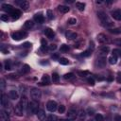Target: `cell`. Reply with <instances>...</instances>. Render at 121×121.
Wrapping results in <instances>:
<instances>
[{
    "instance_id": "cell-29",
    "label": "cell",
    "mask_w": 121,
    "mask_h": 121,
    "mask_svg": "<svg viewBox=\"0 0 121 121\" xmlns=\"http://www.w3.org/2000/svg\"><path fill=\"white\" fill-rule=\"evenodd\" d=\"M69 50V46L67 45V44H62L60 45V52H67Z\"/></svg>"
},
{
    "instance_id": "cell-12",
    "label": "cell",
    "mask_w": 121,
    "mask_h": 121,
    "mask_svg": "<svg viewBox=\"0 0 121 121\" xmlns=\"http://www.w3.org/2000/svg\"><path fill=\"white\" fill-rule=\"evenodd\" d=\"M2 10L5 11L6 12H8L9 14H11L14 9L12 8V5H9V4H3V5H2Z\"/></svg>"
},
{
    "instance_id": "cell-2",
    "label": "cell",
    "mask_w": 121,
    "mask_h": 121,
    "mask_svg": "<svg viewBox=\"0 0 121 121\" xmlns=\"http://www.w3.org/2000/svg\"><path fill=\"white\" fill-rule=\"evenodd\" d=\"M27 111H28V114H35L38 113V102L37 101H31L28 103V108H27Z\"/></svg>"
},
{
    "instance_id": "cell-22",
    "label": "cell",
    "mask_w": 121,
    "mask_h": 121,
    "mask_svg": "<svg viewBox=\"0 0 121 121\" xmlns=\"http://www.w3.org/2000/svg\"><path fill=\"white\" fill-rule=\"evenodd\" d=\"M58 8H59V11L62 12V13H66V12H68L69 10H70L67 6H64V5H60V6H59Z\"/></svg>"
},
{
    "instance_id": "cell-47",
    "label": "cell",
    "mask_w": 121,
    "mask_h": 121,
    "mask_svg": "<svg viewBox=\"0 0 121 121\" xmlns=\"http://www.w3.org/2000/svg\"><path fill=\"white\" fill-rule=\"evenodd\" d=\"M114 121H121V115L120 114H116L114 116Z\"/></svg>"
},
{
    "instance_id": "cell-48",
    "label": "cell",
    "mask_w": 121,
    "mask_h": 121,
    "mask_svg": "<svg viewBox=\"0 0 121 121\" xmlns=\"http://www.w3.org/2000/svg\"><path fill=\"white\" fill-rule=\"evenodd\" d=\"M80 116H81V118H82V117L84 118V116H85V112H84V111H81V113H80Z\"/></svg>"
},
{
    "instance_id": "cell-1",
    "label": "cell",
    "mask_w": 121,
    "mask_h": 121,
    "mask_svg": "<svg viewBox=\"0 0 121 121\" xmlns=\"http://www.w3.org/2000/svg\"><path fill=\"white\" fill-rule=\"evenodd\" d=\"M97 17L99 18L100 22L102 23V25H103L104 27L109 28V27L113 26V21L110 19V17H109L105 12H97Z\"/></svg>"
},
{
    "instance_id": "cell-7",
    "label": "cell",
    "mask_w": 121,
    "mask_h": 121,
    "mask_svg": "<svg viewBox=\"0 0 121 121\" xmlns=\"http://www.w3.org/2000/svg\"><path fill=\"white\" fill-rule=\"evenodd\" d=\"M97 41H98V43H100V44H109L111 41L109 40V38L105 35V34H102V33H100V34H98L97 35Z\"/></svg>"
},
{
    "instance_id": "cell-21",
    "label": "cell",
    "mask_w": 121,
    "mask_h": 121,
    "mask_svg": "<svg viewBox=\"0 0 121 121\" xmlns=\"http://www.w3.org/2000/svg\"><path fill=\"white\" fill-rule=\"evenodd\" d=\"M66 37H67V39H69V40H74V39H76V38L78 37V34L75 33V32H72V31H68V32L66 33Z\"/></svg>"
},
{
    "instance_id": "cell-15",
    "label": "cell",
    "mask_w": 121,
    "mask_h": 121,
    "mask_svg": "<svg viewBox=\"0 0 121 121\" xmlns=\"http://www.w3.org/2000/svg\"><path fill=\"white\" fill-rule=\"evenodd\" d=\"M20 104H21V106L23 107V109H24V110L28 108V98H27V97H26V96H22V97H21V101H20Z\"/></svg>"
},
{
    "instance_id": "cell-40",
    "label": "cell",
    "mask_w": 121,
    "mask_h": 121,
    "mask_svg": "<svg viewBox=\"0 0 121 121\" xmlns=\"http://www.w3.org/2000/svg\"><path fill=\"white\" fill-rule=\"evenodd\" d=\"M87 82H88L90 85H92V86L95 85V80H94L93 78H88V79H87Z\"/></svg>"
},
{
    "instance_id": "cell-42",
    "label": "cell",
    "mask_w": 121,
    "mask_h": 121,
    "mask_svg": "<svg viewBox=\"0 0 121 121\" xmlns=\"http://www.w3.org/2000/svg\"><path fill=\"white\" fill-rule=\"evenodd\" d=\"M76 23H77V20L75 18H70L68 20V24H70V25H75Z\"/></svg>"
},
{
    "instance_id": "cell-32",
    "label": "cell",
    "mask_w": 121,
    "mask_h": 121,
    "mask_svg": "<svg viewBox=\"0 0 121 121\" xmlns=\"http://www.w3.org/2000/svg\"><path fill=\"white\" fill-rule=\"evenodd\" d=\"M60 80V76L57 73H53L52 74V81L53 82H58Z\"/></svg>"
},
{
    "instance_id": "cell-25",
    "label": "cell",
    "mask_w": 121,
    "mask_h": 121,
    "mask_svg": "<svg viewBox=\"0 0 121 121\" xmlns=\"http://www.w3.org/2000/svg\"><path fill=\"white\" fill-rule=\"evenodd\" d=\"M50 82V80H49V77L47 75H44L43 78H42V82L41 84H49Z\"/></svg>"
},
{
    "instance_id": "cell-33",
    "label": "cell",
    "mask_w": 121,
    "mask_h": 121,
    "mask_svg": "<svg viewBox=\"0 0 121 121\" xmlns=\"http://www.w3.org/2000/svg\"><path fill=\"white\" fill-rule=\"evenodd\" d=\"M113 56H115L116 58L118 56H121V50L120 49H113Z\"/></svg>"
},
{
    "instance_id": "cell-4",
    "label": "cell",
    "mask_w": 121,
    "mask_h": 121,
    "mask_svg": "<svg viewBox=\"0 0 121 121\" xmlns=\"http://www.w3.org/2000/svg\"><path fill=\"white\" fill-rule=\"evenodd\" d=\"M30 96H31V97L33 98L34 101H38L41 98V97H42V93H41V91L39 89L33 88L30 91Z\"/></svg>"
},
{
    "instance_id": "cell-9",
    "label": "cell",
    "mask_w": 121,
    "mask_h": 121,
    "mask_svg": "<svg viewBox=\"0 0 121 121\" xmlns=\"http://www.w3.org/2000/svg\"><path fill=\"white\" fill-rule=\"evenodd\" d=\"M0 121H11L9 114L7 113V112H5L3 110L0 112Z\"/></svg>"
},
{
    "instance_id": "cell-49",
    "label": "cell",
    "mask_w": 121,
    "mask_h": 121,
    "mask_svg": "<svg viewBox=\"0 0 121 121\" xmlns=\"http://www.w3.org/2000/svg\"><path fill=\"white\" fill-rule=\"evenodd\" d=\"M53 119H55V116H52V115H50V116L48 117L47 121H53Z\"/></svg>"
},
{
    "instance_id": "cell-27",
    "label": "cell",
    "mask_w": 121,
    "mask_h": 121,
    "mask_svg": "<svg viewBox=\"0 0 121 121\" xmlns=\"http://www.w3.org/2000/svg\"><path fill=\"white\" fill-rule=\"evenodd\" d=\"M109 50H110V48H109L108 45H103V46L100 47V52L102 54H104V55H107V53L109 52Z\"/></svg>"
},
{
    "instance_id": "cell-51",
    "label": "cell",
    "mask_w": 121,
    "mask_h": 121,
    "mask_svg": "<svg viewBox=\"0 0 121 121\" xmlns=\"http://www.w3.org/2000/svg\"><path fill=\"white\" fill-rule=\"evenodd\" d=\"M52 57H54V58H58V55H57V54H55V55H54V56H52Z\"/></svg>"
},
{
    "instance_id": "cell-10",
    "label": "cell",
    "mask_w": 121,
    "mask_h": 121,
    "mask_svg": "<svg viewBox=\"0 0 121 121\" xmlns=\"http://www.w3.org/2000/svg\"><path fill=\"white\" fill-rule=\"evenodd\" d=\"M44 35L48 38V39H53L54 38V36H55V32L53 31V29H51V28H45L44 29Z\"/></svg>"
},
{
    "instance_id": "cell-16",
    "label": "cell",
    "mask_w": 121,
    "mask_h": 121,
    "mask_svg": "<svg viewBox=\"0 0 121 121\" xmlns=\"http://www.w3.org/2000/svg\"><path fill=\"white\" fill-rule=\"evenodd\" d=\"M77 115H78V113H77V111H76V110L71 109V110H69V111H68L67 117H68L69 119H75V118L77 117Z\"/></svg>"
},
{
    "instance_id": "cell-52",
    "label": "cell",
    "mask_w": 121,
    "mask_h": 121,
    "mask_svg": "<svg viewBox=\"0 0 121 121\" xmlns=\"http://www.w3.org/2000/svg\"><path fill=\"white\" fill-rule=\"evenodd\" d=\"M58 121H65V120H64V119H60V120H58Z\"/></svg>"
},
{
    "instance_id": "cell-46",
    "label": "cell",
    "mask_w": 121,
    "mask_h": 121,
    "mask_svg": "<svg viewBox=\"0 0 121 121\" xmlns=\"http://www.w3.org/2000/svg\"><path fill=\"white\" fill-rule=\"evenodd\" d=\"M56 48H57V46H56V44H50V45H49V49H50L51 51L55 50Z\"/></svg>"
},
{
    "instance_id": "cell-39",
    "label": "cell",
    "mask_w": 121,
    "mask_h": 121,
    "mask_svg": "<svg viewBox=\"0 0 121 121\" xmlns=\"http://www.w3.org/2000/svg\"><path fill=\"white\" fill-rule=\"evenodd\" d=\"M103 120H104V118H103L102 114L97 113V114L96 115V121H103Z\"/></svg>"
},
{
    "instance_id": "cell-41",
    "label": "cell",
    "mask_w": 121,
    "mask_h": 121,
    "mask_svg": "<svg viewBox=\"0 0 121 121\" xmlns=\"http://www.w3.org/2000/svg\"><path fill=\"white\" fill-rule=\"evenodd\" d=\"M1 20H2V21H5V22H8V20H9L8 14H3V15H1Z\"/></svg>"
},
{
    "instance_id": "cell-13",
    "label": "cell",
    "mask_w": 121,
    "mask_h": 121,
    "mask_svg": "<svg viewBox=\"0 0 121 121\" xmlns=\"http://www.w3.org/2000/svg\"><path fill=\"white\" fill-rule=\"evenodd\" d=\"M34 20L39 24H43L44 22V15L42 13H38V14L34 15Z\"/></svg>"
},
{
    "instance_id": "cell-20",
    "label": "cell",
    "mask_w": 121,
    "mask_h": 121,
    "mask_svg": "<svg viewBox=\"0 0 121 121\" xmlns=\"http://www.w3.org/2000/svg\"><path fill=\"white\" fill-rule=\"evenodd\" d=\"M18 3L20 5V8H22V10H24V11H27L29 7V4H28V1H21V2H18Z\"/></svg>"
},
{
    "instance_id": "cell-43",
    "label": "cell",
    "mask_w": 121,
    "mask_h": 121,
    "mask_svg": "<svg viewBox=\"0 0 121 121\" xmlns=\"http://www.w3.org/2000/svg\"><path fill=\"white\" fill-rule=\"evenodd\" d=\"M0 82H1V83H0V84H1V90H2V91H4V89H5V85H6V84H5V81L2 79L1 81H0Z\"/></svg>"
},
{
    "instance_id": "cell-17",
    "label": "cell",
    "mask_w": 121,
    "mask_h": 121,
    "mask_svg": "<svg viewBox=\"0 0 121 121\" xmlns=\"http://www.w3.org/2000/svg\"><path fill=\"white\" fill-rule=\"evenodd\" d=\"M10 15H12V19H18L19 17H20V15H21V12L19 11V10H17V9H14L13 11H12V12L10 14Z\"/></svg>"
},
{
    "instance_id": "cell-18",
    "label": "cell",
    "mask_w": 121,
    "mask_h": 121,
    "mask_svg": "<svg viewBox=\"0 0 121 121\" xmlns=\"http://www.w3.org/2000/svg\"><path fill=\"white\" fill-rule=\"evenodd\" d=\"M9 97L12 99H17L18 98V93L15 90H11L9 92Z\"/></svg>"
},
{
    "instance_id": "cell-36",
    "label": "cell",
    "mask_w": 121,
    "mask_h": 121,
    "mask_svg": "<svg viewBox=\"0 0 121 121\" xmlns=\"http://www.w3.org/2000/svg\"><path fill=\"white\" fill-rule=\"evenodd\" d=\"M46 13H47V17H48L49 20H52V19L54 18V14H53V12H52L51 10H48Z\"/></svg>"
},
{
    "instance_id": "cell-26",
    "label": "cell",
    "mask_w": 121,
    "mask_h": 121,
    "mask_svg": "<svg viewBox=\"0 0 121 121\" xmlns=\"http://www.w3.org/2000/svg\"><path fill=\"white\" fill-rule=\"evenodd\" d=\"M75 77L76 76L73 73H67V74L65 75V79L67 80V81H74L75 80Z\"/></svg>"
},
{
    "instance_id": "cell-24",
    "label": "cell",
    "mask_w": 121,
    "mask_h": 121,
    "mask_svg": "<svg viewBox=\"0 0 121 121\" xmlns=\"http://www.w3.org/2000/svg\"><path fill=\"white\" fill-rule=\"evenodd\" d=\"M76 7H77V9H78L79 11L83 12L84 9H85V4H84V3H81V2H77V3H76Z\"/></svg>"
},
{
    "instance_id": "cell-11",
    "label": "cell",
    "mask_w": 121,
    "mask_h": 121,
    "mask_svg": "<svg viewBox=\"0 0 121 121\" xmlns=\"http://www.w3.org/2000/svg\"><path fill=\"white\" fill-rule=\"evenodd\" d=\"M111 14H112V17L113 19H115L117 21H120L121 20V11H119V10L113 11V12H112Z\"/></svg>"
},
{
    "instance_id": "cell-53",
    "label": "cell",
    "mask_w": 121,
    "mask_h": 121,
    "mask_svg": "<svg viewBox=\"0 0 121 121\" xmlns=\"http://www.w3.org/2000/svg\"><path fill=\"white\" fill-rule=\"evenodd\" d=\"M87 121H94L93 119H89V120H87Z\"/></svg>"
},
{
    "instance_id": "cell-45",
    "label": "cell",
    "mask_w": 121,
    "mask_h": 121,
    "mask_svg": "<svg viewBox=\"0 0 121 121\" xmlns=\"http://www.w3.org/2000/svg\"><path fill=\"white\" fill-rule=\"evenodd\" d=\"M41 44H42V47H46L47 43H46V41H45L44 39H42V40H41Z\"/></svg>"
},
{
    "instance_id": "cell-5",
    "label": "cell",
    "mask_w": 121,
    "mask_h": 121,
    "mask_svg": "<svg viewBox=\"0 0 121 121\" xmlns=\"http://www.w3.org/2000/svg\"><path fill=\"white\" fill-rule=\"evenodd\" d=\"M57 107H58L57 103H56L55 101H53V100L48 101L47 104H46V109H47L49 112H51V113H54V112L57 110Z\"/></svg>"
},
{
    "instance_id": "cell-30",
    "label": "cell",
    "mask_w": 121,
    "mask_h": 121,
    "mask_svg": "<svg viewBox=\"0 0 121 121\" xmlns=\"http://www.w3.org/2000/svg\"><path fill=\"white\" fill-rule=\"evenodd\" d=\"M109 63H110L111 65H115V64L117 63V58H116L115 56L110 57V58H109Z\"/></svg>"
},
{
    "instance_id": "cell-35",
    "label": "cell",
    "mask_w": 121,
    "mask_h": 121,
    "mask_svg": "<svg viewBox=\"0 0 121 121\" xmlns=\"http://www.w3.org/2000/svg\"><path fill=\"white\" fill-rule=\"evenodd\" d=\"M58 111L60 113H64L65 112V105H60L59 108H58Z\"/></svg>"
},
{
    "instance_id": "cell-44",
    "label": "cell",
    "mask_w": 121,
    "mask_h": 121,
    "mask_svg": "<svg viewBox=\"0 0 121 121\" xmlns=\"http://www.w3.org/2000/svg\"><path fill=\"white\" fill-rule=\"evenodd\" d=\"M113 44H117V45H121V39H116V40H113Z\"/></svg>"
},
{
    "instance_id": "cell-50",
    "label": "cell",
    "mask_w": 121,
    "mask_h": 121,
    "mask_svg": "<svg viewBox=\"0 0 121 121\" xmlns=\"http://www.w3.org/2000/svg\"><path fill=\"white\" fill-rule=\"evenodd\" d=\"M117 81H118V82H121V74H119V77H118V79H117Z\"/></svg>"
},
{
    "instance_id": "cell-19",
    "label": "cell",
    "mask_w": 121,
    "mask_h": 121,
    "mask_svg": "<svg viewBox=\"0 0 121 121\" xmlns=\"http://www.w3.org/2000/svg\"><path fill=\"white\" fill-rule=\"evenodd\" d=\"M37 115H38V118L41 121H44L45 119V113H44V110H39L38 113H37Z\"/></svg>"
},
{
    "instance_id": "cell-37",
    "label": "cell",
    "mask_w": 121,
    "mask_h": 121,
    "mask_svg": "<svg viewBox=\"0 0 121 121\" xmlns=\"http://www.w3.org/2000/svg\"><path fill=\"white\" fill-rule=\"evenodd\" d=\"M88 74H89L88 71H79V72H78V75H79L80 77H86Z\"/></svg>"
},
{
    "instance_id": "cell-3",
    "label": "cell",
    "mask_w": 121,
    "mask_h": 121,
    "mask_svg": "<svg viewBox=\"0 0 121 121\" xmlns=\"http://www.w3.org/2000/svg\"><path fill=\"white\" fill-rule=\"evenodd\" d=\"M12 37L13 40L19 41V40H22V39L28 37V32H26V31H16V32H13L12 34Z\"/></svg>"
},
{
    "instance_id": "cell-38",
    "label": "cell",
    "mask_w": 121,
    "mask_h": 121,
    "mask_svg": "<svg viewBox=\"0 0 121 121\" xmlns=\"http://www.w3.org/2000/svg\"><path fill=\"white\" fill-rule=\"evenodd\" d=\"M29 70H30V68H29V66L28 65H25L23 66V69H22L23 73H28V72H29Z\"/></svg>"
},
{
    "instance_id": "cell-23",
    "label": "cell",
    "mask_w": 121,
    "mask_h": 121,
    "mask_svg": "<svg viewBox=\"0 0 121 121\" xmlns=\"http://www.w3.org/2000/svg\"><path fill=\"white\" fill-rule=\"evenodd\" d=\"M33 25H34V23H33L31 20H28V21H26V22H25V24H24V28H27V29H30V28L33 27Z\"/></svg>"
},
{
    "instance_id": "cell-34",
    "label": "cell",
    "mask_w": 121,
    "mask_h": 121,
    "mask_svg": "<svg viewBox=\"0 0 121 121\" xmlns=\"http://www.w3.org/2000/svg\"><path fill=\"white\" fill-rule=\"evenodd\" d=\"M5 69L6 70H11L12 69V65L10 60H6L5 62Z\"/></svg>"
},
{
    "instance_id": "cell-6",
    "label": "cell",
    "mask_w": 121,
    "mask_h": 121,
    "mask_svg": "<svg viewBox=\"0 0 121 121\" xmlns=\"http://www.w3.org/2000/svg\"><path fill=\"white\" fill-rule=\"evenodd\" d=\"M97 65L98 67H100V68L105 67V65H106V58H105L104 55H101V56L98 57V59L97 60Z\"/></svg>"
},
{
    "instance_id": "cell-14",
    "label": "cell",
    "mask_w": 121,
    "mask_h": 121,
    "mask_svg": "<svg viewBox=\"0 0 121 121\" xmlns=\"http://www.w3.org/2000/svg\"><path fill=\"white\" fill-rule=\"evenodd\" d=\"M1 104L2 106L6 107V108H9L10 107V103H9V100H8V97L6 95H2V98H1Z\"/></svg>"
},
{
    "instance_id": "cell-31",
    "label": "cell",
    "mask_w": 121,
    "mask_h": 121,
    "mask_svg": "<svg viewBox=\"0 0 121 121\" xmlns=\"http://www.w3.org/2000/svg\"><path fill=\"white\" fill-rule=\"evenodd\" d=\"M92 52H93V50L92 49H87V50H85L84 52H82V54H81V56L82 57H88V56H90L91 54H92Z\"/></svg>"
},
{
    "instance_id": "cell-8",
    "label": "cell",
    "mask_w": 121,
    "mask_h": 121,
    "mask_svg": "<svg viewBox=\"0 0 121 121\" xmlns=\"http://www.w3.org/2000/svg\"><path fill=\"white\" fill-rule=\"evenodd\" d=\"M14 112H15L16 115H18V116H22V115H23V112H24V109H23V107L21 106L20 102H19V103H18V104L15 106Z\"/></svg>"
},
{
    "instance_id": "cell-28",
    "label": "cell",
    "mask_w": 121,
    "mask_h": 121,
    "mask_svg": "<svg viewBox=\"0 0 121 121\" xmlns=\"http://www.w3.org/2000/svg\"><path fill=\"white\" fill-rule=\"evenodd\" d=\"M59 63L60 64V65H68V60L66 59V58H60L59 59Z\"/></svg>"
}]
</instances>
